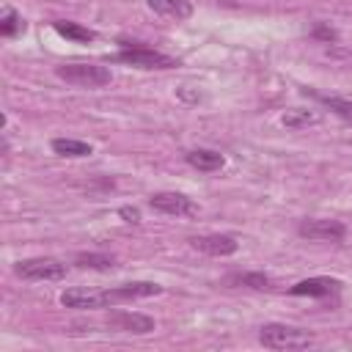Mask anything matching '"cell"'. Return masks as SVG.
<instances>
[{
  "label": "cell",
  "mask_w": 352,
  "mask_h": 352,
  "mask_svg": "<svg viewBox=\"0 0 352 352\" xmlns=\"http://www.w3.org/2000/svg\"><path fill=\"white\" fill-rule=\"evenodd\" d=\"M258 341L267 349H308L314 346V333L302 330V327H292V324H280V322H270L258 330Z\"/></svg>",
  "instance_id": "cell-1"
},
{
  "label": "cell",
  "mask_w": 352,
  "mask_h": 352,
  "mask_svg": "<svg viewBox=\"0 0 352 352\" xmlns=\"http://www.w3.org/2000/svg\"><path fill=\"white\" fill-rule=\"evenodd\" d=\"M55 77L74 88H104L113 80L110 69L99 63H60L55 66Z\"/></svg>",
  "instance_id": "cell-2"
},
{
  "label": "cell",
  "mask_w": 352,
  "mask_h": 352,
  "mask_svg": "<svg viewBox=\"0 0 352 352\" xmlns=\"http://www.w3.org/2000/svg\"><path fill=\"white\" fill-rule=\"evenodd\" d=\"M113 60H121V63H129V66H138V69H173L176 60L165 52H157V50H148L143 44H129L124 47L121 52L113 55Z\"/></svg>",
  "instance_id": "cell-3"
},
{
  "label": "cell",
  "mask_w": 352,
  "mask_h": 352,
  "mask_svg": "<svg viewBox=\"0 0 352 352\" xmlns=\"http://www.w3.org/2000/svg\"><path fill=\"white\" fill-rule=\"evenodd\" d=\"M14 272L25 280H60L66 275V264L52 256H38V258L16 261Z\"/></svg>",
  "instance_id": "cell-4"
},
{
  "label": "cell",
  "mask_w": 352,
  "mask_h": 352,
  "mask_svg": "<svg viewBox=\"0 0 352 352\" xmlns=\"http://www.w3.org/2000/svg\"><path fill=\"white\" fill-rule=\"evenodd\" d=\"M60 305L63 308H80V311H94V308H107L110 294L107 289H88V286H72L66 292H60Z\"/></svg>",
  "instance_id": "cell-5"
},
{
  "label": "cell",
  "mask_w": 352,
  "mask_h": 352,
  "mask_svg": "<svg viewBox=\"0 0 352 352\" xmlns=\"http://www.w3.org/2000/svg\"><path fill=\"white\" fill-rule=\"evenodd\" d=\"M148 206L154 212L173 214V217H195L198 214V204L182 192H154L148 198Z\"/></svg>",
  "instance_id": "cell-6"
},
{
  "label": "cell",
  "mask_w": 352,
  "mask_h": 352,
  "mask_svg": "<svg viewBox=\"0 0 352 352\" xmlns=\"http://www.w3.org/2000/svg\"><path fill=\"white\" fill-rule=\"evenodd\" d=\"M297 234L305 239L316 242H341L346 236V226L338 220H322V217H308L297 226Z\"/></svg>",
  "instance_id": "cell-7"
},
{
  "label": "cell",
  "mask_w": 352,
  "mask_h": 352,
  "mask_svg": "<svg viewBox=\"0 0 352 352\" xmlns=\"http://www.w3.org/2000/svg\"><path fill=\"white\" fill-rule=\"evenodd\" d=\"M107 327L118 330V333H135V336H146L154 330V319L146 314H129V311H113L107 314Z\"/></svg>",
  "instance_id": "cell-8"
},
{
  "label": "cell",
  "mask_w": 352,
  "mask_h": 352,
  "mask_svg": "<svg viewBox=\"0 0 352 352\" xmlns=\"http://www.w3.org/2000/svg\"><path fill=\"white\" fill-rule=\"evenodd\" d=\"M195 250L206 253V256H234L239 242L228 234H206V236H190L187 239Z\"/></svg>",
  "instance_id": "cell-9"
},
{
  "label": "cell",
  "mask_w": 352,
  "mask_h": 352,
  "mask_svg": "<svg viewBox=\"0 0 352 352\" xmlns=\"http://www.w3.org/2000/svg\"><path fill=\"white\" fill-rule=\"evenodd\" d=\"M107 294H110V302L118 305V302H126V300L157 297V294H162V286H160V283H151V280H135V283L113 286V289H107Z\"/></svg>",
  "instance_id": "cell-10"
},
{
  "label": "cell",
  "mask_w": 352,
  "mask_h": 352,
  "mask_svg": "<svg viewBox=\"0 0 352 352\" xmlns=\"http://www.w3.org/2000/svg\"><path fill=\"white\" fill-rule=\"evenodd\" d=\"M338 280L336 278H305V280H297L289 294L294 297H327V294H336L338 292Z\"/></svg>",
  "instance_id": "cell-11"
},
{
  "label": "cell",
  "mask_w": 352,
  "mask_h": 352,
  "mask_svg": "<svg viewBox=\"0 0 352 352\" xmlns=\"http://www.w3.org/2000/svg\"><path fill=\"white\" fill-rule=\"evenodd\" d=\"M184 160H187V165H192L195 170H204V173H214L226 165V157L214 148H192L184 154Z\"/></svg>",
  "instance_id": "cell-12"
},
{
  "label": "cell",
  "mask_w": 352,
  "mask_h": 352,
  "mask_svg": "<svg viewBox=\"0 0 352 352\" xmlns=\"http://www.w3.org/2000/svg\"><path fill=\"white\" fill-rule=\"evenodd\" d=\"M146 6L160 14V16H168V19H190L192 16V3L190 0H146Z\"/></svg>",
  "instance_id": "cell-13"
},
{
  "label": "cell",
  "mask_w": 352,
  "mask_h": 352,
  "mask_svg": "<svg viewBox=\"0 0 352 352\" xmlns=\"http://www.w3.org/2000/svg\"><path fill=\"white\" fill-rule=\"evenodd\" d=\"M55 33H60L63 38L69 41H77V44H88V41H96V30L80 25V22H72V19H55L52 22Z\"/></svg>",
  "instance_id": "cell-14"
},
{
  "label": "cell",
  "mask_w": 352,
  "mask_h": 352,
  "mask_svg": "<svg viewBox=\"0 0 352 352\" xmlns=\"http://www.w3.org/2000/svg\"><path fill=\"white\" fill-rule=\"evenodd\" d=\"M50 146L60 157H91L94 154V146L85 140H77V138H52Z\"/></svg>",
  "instance_id": "cell-15"
},
{
  "label": "cell",
  "mask_w": 352,
  "mask_h": 352,
  "mask_svg": "<svg viewBox=\"0 0 352 352\" xmlns=\"http://www.w3.org/2000/svg\"><path fill=\"white\" fill-rule=\"evenodd\" d=\"M319 121H322L319 113L302 110V107H292V110H286V113L280 116V124H283L286 129H308V126H314V124H319Z\"/></svg>",
  "instance_id": "cell-16"
},
{
  "label": "cell",
  "mask_w": 352,
  "mask_h": 352,
  "mask_svg": "<svg viewBox=\"0 0 352 352\" xmlns=\"http://www.w3.org/2000/svg\"><path fill=\"white\" fill-rule=\"evenodd\" d=\"M305 94L314 96V99H319V102H322L324 107H330L338 118H344V121L352 124V99H344V96H327V94H316V91H308V88H305Z\"/></svg>",
  "instance_id": "cell-17"
},
{
  "label": "cell",
  "mask_w": 352,
  "mask_h": 352,
  "mask_svg": "<svg viewBox=\"0 0 352 352\" xmlns=\"http://www.w3.org/2000/svg\"><path fill=\"white\" fill-rule=\"evenodd\" d=\"M74 264L80 270H113L116 267V258L113 256H104V253H77L74 256Z\"/></svg>",
  "instance_id": "cell-18"
},
{
  "label": "cell",
  "mask_w": 352,
  "mask_h": 352,
  "mask_svg": "<svg viewBox=\"0 0 352 352\" xmlns=\"http://www.w3.org/2000/svg\"><path fill=\"white\" fill-rule=\"evenodd\" d=\"M228 283H239V286H248V289H272L275 286V280L270 278V275H264V272H245V275H231L228 278Z\"/></svg>",
  "instance_id": "cell-19"
},
{
  "label": "cell",
  "mask_w": 352,
  "mask_h": 352,
  "mask_svg": "<svg viewBox=\"0 0 352 352\" xmlns=\"http://www.w3.org/2000/svg\"><path fill=\"white\" fill-rule=\"evenodd\" d=\"M25 30V19L11 8V6H6L3 8V16H0V33L6 36V38H11V36H16V33H22Z\"/></svg>",
  "instance_id": "cell-20"
},
{
  "label": "cell",
  "mask_w": 352,
  "mask_h": 352,
  "mask_svg": "<svg viewBox=\"0 0 352 352\" xmlns=\"http://www.w3.org/2000/svg\"><path fill=\"white\" fill-rule=\"evenodd\" d=\"M311 36L319 38V41H327V44H330V41H338V30L330 28L327 22H316V25L311 28Z\"/></svg>",
  "instance_id": "cell-21"
},
{
  "label": "cell",
  "mask_w": 352,
  "mask_h": 352,
  "mask_svg": "<svg viewBox=\"0 0 352 352\" xmlns=\"http://www.w3.org/2000/svg\"><path fill=\"white\" fill-rule=\"evenodd\" d=\"M118 217H124V223H129V226H138V223H140V209H135V206H121V209H118Z\"/></svg>",
  "instance_id": "cell-22"
}]
</instances>
